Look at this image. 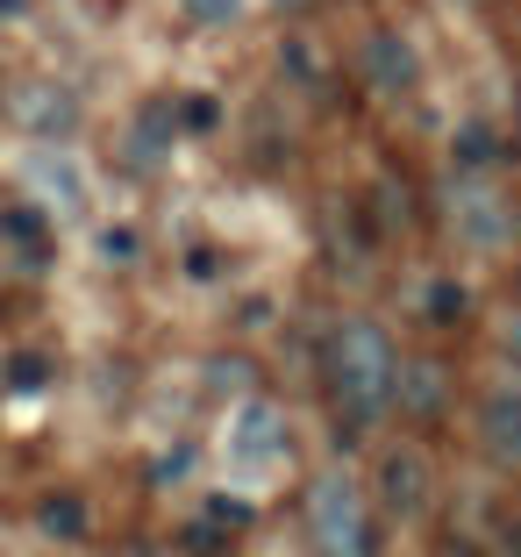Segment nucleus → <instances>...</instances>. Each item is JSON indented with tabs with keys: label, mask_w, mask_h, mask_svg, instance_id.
<instances>
[{
	"label": "nucleus",
	"mask_w": 521,
	"mask_h": 557,
	"mask_svg": "<svg viewBox=\"0 0 521 557\" xmlns=\"http://www.w3.org/2000/svg\"><path fill=\"white\" fill-rule=\"evenodd\" d=\"M250 515H258V508H250L244 493H214L200 522H208V529H228V536H236V529H250Z\"/></svg>",
	"instance_id": "obj_15"
},
{
	"label": "nucleus",
	"mask_w": 521,
	"mask_h": 557,
	"mask_svg": "<svg viewBox=\"0 0 521 557\" xmlns=\"http://www.w3.org/2000/svg\"><path fill=\"white\" fill-rule=\"evenodd\" d=\"M44 372H50L44 358H22V364H15V386H36V379H44Z\"/></svg>",
	"instance_id": "obj_22"
},
{
	"label": "nucleus",
	"mask_w": 521,
	"mask_h": 557,
	"mask_svg": "<svg viewBox=\"0 0 521 557\" xmlns=\"http://www.w3.org/2000/svg\"><path fill=\"white\" fill-rule=\"evenodd\" d=\"M393 386H400V350L372 314L328 329V400H336L343 429H372L393 414Z\"/></svg>",
	"instance_id": "obj_1"
},
{
	"label": "nucleus",
	"mask_w": 521,
	"mask_h": 557,
	"mask_svg": "<svg viewBox=\"0 0 521 557\" xmlns=\"http://www.w3.org/2000/svg\"><path fill=\"white\" fill-rule=\"evenodd\" d=\"M186 472H194V450L186 443H172V450L150 458V486H186Z\"/></svg>",
	"instance_id": "obj_17"
},
{
	"label": "nucleus",
	"mask_w": 521,
	"mask_h": 557,
	"mask_svg": "<svg viewBox=\"0 0 521 557\" xmlns=\"http://www.w3.org/2000/svg\"><path fill=\"white\" fill-rule=\"evenodd\" d=\"M443 208H450V230L472 250H507V236H514V208H507V194L486 172H450Z\"/></svg>",
	"instance_id": "obj_3"
},
{
	"label": "nucleus",
	"mask_w": 521,
	"mask_h": 557,
	"mask_svg": "<svg viewBox=\"0 0 521 557\" xmlns=\"http://www.w3.org/2000/svg\"><path fill=\"white\" fill-rule=\"evenodd\" d=\"M0 236H8V250H15L22 264H44L50 250H58V222H50L44 208H0Z\"/></svg>",
	"instance_id": "obj_11"
},
{
	"label": "nucleus",
	"mask_w": 521,
	"mask_h": 557,
	"mask_svg": "<svg viewBox=\"0 0 521 557\" xmlns=\"http://www.w3.org/2000/svg\"><path fill=\"white\" fill-rule=\"evenodd\" d=\"M429 500H436L429 458L422 450H386V458H379V508H386L393 522H422Z\"/></svg>",
	"instance_id": "obj_7"
},
{
	"label": "nucleus",
	"mask_w": 521,
	"mask_h": 557,
	"mask_svg": "<svg viewBox=\"0 0 521 557\" xmlns=\"http://www.w3.org/2000/svg\"><path fill=\"white\" fill-rule=\"evenodd\" d=\"M479 443H486L500 465H521V379L514 386H493L479 400Z\"/></svg>",
	"instance_id": "obj_10"
},
{
	"label": "nucleus",
	"mask_w": 521,
	"mask_h": 557,
	"mask_svg": "<svg viewBox=\"0 0 521 557\" xmlns=\"http://www.w3.org/2000/svg\"><path fill=\"white\" fill-rule=\"evenodd\" d=\"M179 115H186V129H194V136H214V129H222V100H214V94H194Z\"/></svg>",
	"instance_id": "obj_20"
},
{
	"label": "nucleus",
	"mask_w": 521,
	"mask_h": 557,
	"mask_svg": "<svg viewBox=\"0 0 521 557\" xmlns=\"http://www.w3.org/2000/svg\"><path fill=\"white\" fill-rule=\"evenodd\" d=\"M308 543L314 557H372V508H364V486L343 465L314 472L308 486Z\"/></svg>",
	"instance_id": "obj_2"
},
{
	"label": "nucleus",
	"mask_w": 521,
	"mask_h": 557,
	"mask_svg": "<svg viewBox=\"0 0 521 557\" xmlns=\"http://www.w3.org/2000/svg\"><path fill=\"white\" fill-rule=\"evenodd\" d=\"M22 180H29L36 208H44L50 222H79L86 200H94V186H86V164L72 158V150H58V144H36L29 158H22Z\"/></svg>",
	"instance_id": "obj_5"
},
{
	"label": "nucleus",
	"mask_w": 521,
	"mask_h": 557,
	"mask_svg": "<svg viewBox=\"0 0 521 557\" xmlns=\"http://www.w3.org/2000/svg\"><path fill=\"white\" fill-rule=\"evenodd\" d=\"M15 15H29V0H0V22H15Z\"/></svg>",
	"instance_id": "obj_24"
},
{
	"label": "nucleus",
	"mask_w": 521,
	"mask_h": 557,
	"mask_svg": "<svg viewBox=\"0 0 521 557\" xmlns=\"http://www.w3.org/2000/svg\"><path fill=\"white\" fill-rule=\"evenodd\" d=\"M136 250H144V244H136V222H108V230L94 236L100 264H136Z\"/></svg>",
	"instance_id": "obj_14"
},
{
	"label": "nucleus",
	"mask_w": 521,
	"mask_h": 557,
	"mask_svg": "<svg viewBox=\"0 0 521 557\" xmlns=\"http://www.w3.org/2000/svg\"><path fill=\"white\" fill-rule=\"evenodd\" d=\"M36 529H44L50 543H79L86 536V500L79 493H44V500H36Z\"/></svg>",
	"instance_id": "obj_12"
},
{
	"label": "nucleus",
	"mask_w": 521,
	"mask_h": 557,
	"mask_svg": "<svg viewBox=\"0 0 521 557\" xmlns=\"http://www.w3.org/2000/svg\"><path fill=\"white\" fill-rule=\"evenodd\" d=\"M507 350H514V358H521V308L507 314Z\"/></svg>",
	"instance_id": "obj_23"
},
{
	"label": "nucleus",
	"mask_w": 521,
	"mask_h": 557,
	"mask_svg": "<svg viewBox=\"0 0 521 557\" xmlns=\"http://www.w3.org/2000/svg\"><path fill=\"white\" fill-rule=\"evenodd\" d=\"M208 386H214V394H228V408H236V400H250V364L244 358H214L208 364Z\"/></svg>",
	"instance_id": "obj_16"
},
{
	"label": "nucleus",
	"mask_w": 521,
	"mask_h": 557,
	"mask_svg": "<svg viewBox=\"0 0 521 557\" xmlns=\"http://www.w3.org/2000/svg\"><path fill=\"white\" fill-rule=\"evenodd\" d=\"M358 72H364V86H372L379 100H408L414 86H422V58H414V44L400 29H372L364 36Z\"/></svg>",
	"instance_id": "obj_6"
},
{
	"label": "nucleus",
	"mask_w": 521,
	"mask_h": 557,
	"mask_svg": "<svg viewBox=\"0 0 521 557\" xmlns=\"http://www.w3.org/2000/svg\"><path fill=\"white\" fill-rule=\"evenodd\" d=\"M429 322H457V314H464V286H457V278H429Z\"/></svg>",
	"instance_id": "obj_18"
},
{
	"label": "nucleus",
	"mask_w": 521,
	"mask_h": 557,
	"mask_svg": "<svg viewBox=\"0 0 521 557\" xmlns=\"http://www.w3.org/2000/svg\"><path fill=\"white\" fill-rule=\"evenodd\" d=\"M186 15H194V22H208V29H222V22H236V15H244V0H186Z\"/></svg>",
	"instance_id": "obj_21"
},
{
	"label": "nucleus",
	"mask_w": 521,
	"mask_h": 557,
	"mask_svg": "<svg viewBox=\"0 0 521 557\" xmlns=\"http://www.w3.org/2000/svg\"><path fill=\"white\" fill-rule=\"evenodd\" d=\"M450 150H457V172H486V164L500 158V136H493L486 122H457Z\"/></svg>",
	"instance_id": "obj_13"
},
{
	"label": "nucleus",
	"mask_w": 521,
	"mask_h": 557,
	"mask_svg": "<svg viewBox=\"0 0 521 557\" xmlns=\"http://www.w3.org/2000/svg\"><path fill=\"white\" fill-rule=\"evenodd\" d=\"M393 400H400L408 422H443V408H450V372H443L436 358H400V386H393Z\"/></svg>",
	"instance_id": "obj_9"
},
{
	"label": "nucleus",
	"mask_w": 521,
	"mask_h": 557,
	"mask_svg": "<svg viewBox=\"0 0 521 557\" xmlns=\"http://www.w3.org/2000/svg\"><path fill=\"white\" fill-rule=\"evenodd\" d=\"M8 115H15L36 144H65V136L79 129V100H72L65 86L36 79V86H15V94H8Z\"/></svg>",
	"instance_id": "obj_8"
},
{
	"label": "nucleus",
	"mask_w": 521,
	"mask_h": 557,
	"mask_svg": "<svg viewBox=\"0 0 521 557\" xmlns=\"http://www.w3.org/2000/svg\"><path fill=\"white\" fill-rule=\"evenodd\" d=\"M286 450H294V436H286V414H278L264 394L236 400V408L222 414V458L236 465V472H272Z\"/></svg>",
	"instance_id": "obj_4"
},
{
	"label": "nucleus",
	"mask_w": 521,
	"mask_h": 557,
	"mask_svg": "<svg viewBox=\"0 0 521 557\" xmlns=\"http://www.w3.org/2000/svg\"><path fill=\"white\" fill-rule=\"evenodd\" d=\"M286 65H294L300 86H322V50H314L308 36H294V44H286Z\"/></svg>",
	"instance_id": "obj_19"
}]
</instances>
